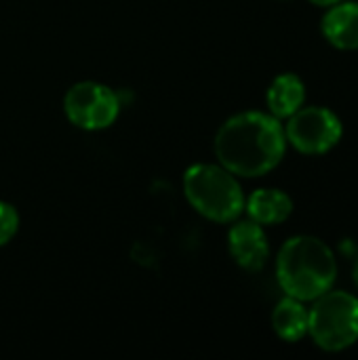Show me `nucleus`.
Returning <instances> with one entry per match:
<instances>
[{"label": "nucleus", "instance_id": "nucleus-1", "mask_svg": "<svg viewBox=\"0 0 358 360\" xmlns=\"http://www.w3.org/2000/svg\"><path fill=\"white\" fill-rule=\"evenodd\" d=\"M213 148L219 165L236 177H262L285 156V127L272 114L241 112L219 127Z\"/></svg>", "mask_w": 358, "mask_h": 360}, {"label": "nucleus", "instance_id": "nucleus-2", "mask_svg": "<svg viewBox=\"0 0 358 360\" xmlns=\"http://www.w3.org/2000/svg\"><path fill=\"white\" fill-rule=\"evenodd\" d=\"M338 262L327 243L300 234L289 238L276 255V278L281 289L300 302H314L331 289Z\"/></svg>", "mask_w": 358, "mask_h": 360}, {"label": "nucleus", "instance_id": "nucleus-3", "mask_svg": "<svg viewBox=\"0 0 358 360\" xmlns=\"http://www.w3.org/2000/svg\"><path fill=\"white\" fill-rule=\"evenodd\" d=\"M184 194L198 215L215 224H232L245 211V194L236 175L222 165L198 162L188 167Z\"/></svg>", "mask_w": 358, "mask_h": 360}, {"label": "nucleus", "instance_id": "nucleus-4", "mask_svg": "<svg viewBox=\"0 0 358 360\" xmlns=\"http://www.w3.org/2000/svg\"><path fill=\"white\" fill-rule=\"evenodd\" d=\"M308 333L327 352H340L358 342V300L346 291H327L308 310Z\"/></svg>", "mask_w": 358, "mask_h": 360}, {"label": "nucleus", "instance_id": "nucleus-5", "mask_svg": "<svg viewBox=\"0 0 358 360\" xmlns=\"http://www.w3.org/2000/svg\"><path fill=\"white\" fill-rule=\"evenodd\" d=\"M65 118L82 131H103L120 114L116 93L95 80H82L68 89L63 97Z\"/></svg>", "mask_w": 358, "mask_h": 360}, {"label": "nucleus", "instance_id": "nucleus-6", "mask_svg": "<svg viewBox=\"0 0 358 360\" xmlns=\"http://www.w3.org/2000/svg\"><path fill=\"white\" fill-rule=\"evenodd\" d=\"M285 137L287 143H291L302 154H325L342 139V122L335 112L323 105H302L295 114L289 116Z\"/></svg>", "mask_w": 358, "mask_h": 360}, {"label": "nucleus", "instance_id": "nucleus-7", "mask_svg": "<svg viewBox=\"0 0 358 360\" xmlns=\"http://www.w3.org/2000/svg\"><path fill=\"white\" fill-rule=\"evenodd\" d=\"M228 249L232 259L247 272H260L270 257V245L264 226L253 219L232 221L228 232Z\"/></svg>", "mask_w": 358, "mask_h": 360}, {"label": "nucleus", "instance_id": "nucleus-8", "mask_svg": "<svg viewBox=\"0 0 358 360\" xmlns=\"http://www.w3.org/2000/svg\"><path fill=\"white\" fill-rule=\"evenodd\" d=\"M323 36L329 44L354 51L358 49V2H338L329 6L321 23Z\"/></svg>", "mask_w": 358, "mask_h": 360}, {"label": "nucleus", "instance_id": "nucleus-9", "mask_svg": "<svg viewBox=\"0 0 358 360\" xmlns=\"http://www.w3.org/2000/svg\"><path fill=\"white\" fill-rule=\"evenodd\" d=\"M249 219L260 226H276L289 219L293 213V200L287 192L276 188H260L245 202Z\"/></svg>", "mask_w": 358, "mask_h": 360}, {"label": "nucleus", "instance_id": "nucleus-10", "mask_svg": "<svg viewBox=\"0 0 358 360\" xmlns=\"http://www.w3.org/2000/svg\"><path fill=\"white\" fill-rule=\"evenodd\" d=\"M306 101V86L304 80L298 74H279L272 84L268 86L266 93V103L272 116L281 118H289L291 114H295Z\"/></svg>", "mask_w": 358, "mask_h": 360}, {"label": "nucleus", "instance_id": "nucleus-11", "mask_svg": "<svg viewBox=\"0 0 358 360\" xmlns=\"http://www.w3.org/2000/svg\"><path fill=\"white\" fill-rule=\"evenodd\" d=\"M274 333L285 342H300L308 335V310L304 302L295 297H285L276 304L272 312Z\"/></svg>", "mask_w": 358, "mask_h": 360}, {"label": "nucleus", "instance_id": "nucleus-12", "mask_svg": "<svg viewBox=\"0 0 358 360\" xmlns=\"http://www.w3.org/2000/svg\"><path fill=\"white\" fill-rule=\"evenodd\" d=\"M19 230V213L11 202L0 200V247L11 243Z\"/></svg>", "mask_w": 358, "mask_h": 360}, {"label": "nucleus", "instance_id": "nucleus-13", "mask_svg": "<svg viewBox=\"0 0 358 360\" xmlns=\"http://www.w3.org/2000/svg\"><path fill=\"white\" fill-rule=\"evenodd\" d=\"M310 2H314L317 6H333V4H338L342 0H310Z\"/></svg>", "mask_w": 358, "mask_h": 360}, {"label": "nucleus", "instance_id": "nucleus-14", "mask_svg": "<svg viewBox=\"0 0 358 360\" xmlns=\"http://www.w3.org/2000/svg\"><path fill=\"white\" fill-rule=\"evenodd\" d=\"M352 276H354V283H357V287H358V257H357V262H354V270H352Z\"/></svg>", "mask_w": 358, "mask_h": 360}]
</instances>
